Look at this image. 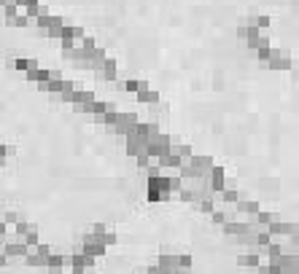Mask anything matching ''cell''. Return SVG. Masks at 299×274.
<instances>
[]
</instances>
